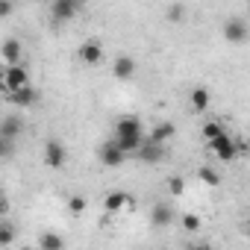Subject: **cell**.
Instances as JSON below:
<instances>
[{"mask_svg":"<svg viewBox=\"0 0 250 250\" xmlns=\"http://www.w3.org/2000/svg\"><path fill=\"white\" fill-rule=\"evenodd\" d=\"M224 39L232 42V44H241V42L247 39V24H244V18H229V21L224 24Z\"/></svg>","mask_w":250,"mask_h":250,"instance_id":"7","label":"cell"},{"mask_svg":"<svg viewBox=\"0 0 250 250\" xmlns=\"http://www.w3.org/2000/svg\"><path fill=\"white\" fill-rule=\"evenodd\" d=\"M68 212H71V215H83V212H85V200H83V197H71V200H68Z\"/></svg>","mask_w":250,"mask_h":250,"instance_id":"23","label":"cell"},{"mask_svg":"<svg viewBox=\"0 0 250 250\" xmlns=\"http://www.w3.org/2000/svg\"><path fill=\"white\" fill-rule=\"evenodd\" d=\"M183 18H186V6H180V3L168 6V21H183Z\"/></svg>","mask_w":250,"mask_h":250,"instance_id":"24","label":"cell"},{"mask_svg":"<svg viewBox=\"0 0 250 250\" xmlns=\"http://www.w3.org/2000/svg\"><path fill=\"white\" fill-rule=\"evenodd\" d=\"M191 250H212V244H206V241H197V244H194Z\"/></svg>","mask_w":250,"mask_h":250,"instance_id":"28","label":"cell"},{"mask_svg":"<svg viewBox=\"0 0 250 250\" xmlns=\"http://www.w3.org/2000/svg\"><path fill=\"white\" fill-rule=\"evenodd\" d=\"M197 177H200V183H206L209 188H215V186H221V177H218V171H215V168H206V165H203Z\"/></svg>","mask_w":250,"mask_h":250,"instance_id":"20","label":"cell"},{"mask_svg":"<svg viewBox=\"0 0 250 250\" xmlns=\"http://www.w3.org/2000/svg\"><path fill=\"white\" fill-rule=\"evenodd\" d=\"M191 106H194L197 112H203V109L209 106V91H206V88H194V91H191Z\"/></svg>","mask_w":250,"mask_h":250,"instance_id":"19","label":"cell"},{"mask_svg":"<svg viewBox=\"0 0 250 250\" xmlns=\"http://www.w3.org/2000/svg\"><path fill=\"white\" fill-rule=\"evenodd\" d=\"M127 197H130V194H124V191H115V194H109V197L103 200L106 212H121V209H127Z\"/></svg>","mask_w":250,"mask_h":250,"instance_id":"17","label":"cell"},{"mask_svg":"<svg viewBox=\"0 0 250 250\" xmlns=\"http://www.w3.org/2000/svg\"><path fill=\"white\" fill-rule=\"evenodd\" d=\"M209 147H212V153L221 159V162H232L235 156H238V147H235V139L229 136V133H224V136H218L215 142H209Z\"/></svg>","mask_w":250,"mask_h":250,"instance_id":"3","label":"cell"},{"mask_svg":"<svg viewBox=\"0 0 250 250\" xmlns=\"http://www.w3.org/2000/svg\"><path fill=\"white\" fill-rule=\"evenodd\" d=\"M6 97H9V103H15V106H33V103L39 100V91H36L33 85H24V88H18V91H9Z\"/></svg>","mask_w":250,"mask_h":250,"instance_id":"10","label":"cell"},{"mask_svg":"<svg viewBox=\"0 0 250 250\" xmlns=\"http://www.w3.org/2000/svg\"><path fill=\"white\" fill-rule=\"evenodd\" d=\"M44 162H47V168H53V171L65 168V162H68V150L62 147V142L50 139V142L44 145Z\"/></svg>","mask_w":250,"mask_h":250,"instance_id":"4","label":"cell"},{"mask_svg":"<svg viewBox=\"0 0 250 250\" xmlns=\"http://www.w3.org/2000/svg\"><path fill=\"white\" fill-rule=\"evenodd\" d=\"M21 133H24V121H21V118L6 115L3 121H0V139H3V142H9V145H12Z\"/></svg>","mask_w":250,"mask_h":250,"instance_id":"5","label":"cell"},{"mask_svg":"<svg viewBox=\"0 0 250 250\" xmlns=\"http://www.w3.org/2000/svg\"><path fill=\"white\" fill-rule=\"evenodd\" d=\"M15 12V3H9V0H0V18H9Z\"/></svg>","mask_w":250,"mask_h":250,"instance_id":"26","label":"cell"},{"mask_svg":"<svg viewBox=\"0 0 250 250\" xmlns=\"http://www.w3.org/2000/svg\"><path fill=\"white\" fill-rule=\"evenodd\" d=\"M112 74H115L118 80H130V77L136 74V59H133V56H118L115 65H112Z\"/></svg>","mask_w":250,"mask_h":250,"instance_id":"11","label":"cell"},{"mask_svg":"<svg viewBox=\"0 0 250 250\" xmlns=\"http://www.w3.org/2000/svg\"><path fill=\"white\" fill-rule=\"evenodd\" d=\"M39 250H65V238L59 232H42L39 235Z\"/></svg>","mask_w":250,"mask_h":250,"instance_id":"15","label":"cell"},{"mask_svg":"<svg viewBox=\"0 0 250 250\" xmlns=\"http://www.w3.org/2000/svg\"><path fill=\"white\" fill-rule=\"evenodd\" d=\"M21 250H36V247H21Z\"/></svg>","mask_w":250,"mask_h":250,"instance_id":"30","label":"cell"},{"mask_svg":"<svg viewBox=\"0 0 250 250\" xmlns=\"http://www.w3.org/2000/svg\"><path fill=\"white\" fill-rule=\"evenodd\" d=\"M80 59H83L85 65H97V62L103 59V44H100L97 39L83 42V47H80Z\"/></svg>","mask_w":250,"mask_h":250,"instance_id":"8","label":"cell"},{"mask_svg":"<svg viewBox=\"0 0 250 250\" xmlns=\"http://www.w3.org/2000/svg\"><path fill=\"white\" fill-rule=\"evenodd\" d=\"M9 153H12V145L0 139V159H3V156H9Z\"/></svg>","mask_w":250,"mask_h":250,"instance_id":"27","label":"cell"},{"mask_svg":"<svg viewBox=\"0 0 250 250\" xmlns=\"http://www.w3.org/2000/svg\"><path fill=\"white\" fill-rule=\"evenodd\" d=\"M224 133H227V130L221 127L218 121H209V124H203V139H206V142H215V139H218V136H224Z\"/></svg>","mask_w":250,"mask_h":250,"instance_id":"18","label":"cell"},{"mask_svg":"<svg viewBox=\"0 0 250 250\" xmlns=\"http://www.w3.org/2000/svg\"><path fill=\"white\" fill-rule=\"evenodd\" d=\"M136 156H139L142 162H159V159H162V147H159V145H150V142L145 139L142 147L136 150Z\"/></svg>","mask_w":250,"mask_h":250,"instance_id":"16","label":"cell"},{"mask_svg":"<svg viewBox=\"0 0 250 250\" xmlns=\"http://www.w3.org/2000/svg\"><path fill=\"white\" fill-rule=\"evenodd\" d=\"M142 142H145L142 121H139L136 115H124V118L115 124V139H112V145H115L124 156H130V153H136V150L142 147Z\"/></svg>","mask_w":250,"mask_h":250,"instance_id":"1","label":"cell"},{"mask_svg":"<svg viewBox=\"0 0 250 250\" xmlns=\"http://www.w3.org/2000/svg\"><path fill=\"white\" fill-rule=\"evenodd\" d=\"M150 221H153L156 227H168V224L174 221V209H171L168 203H156V206L150 209Z\"/></svg>","mask_w":250,"mask_h":250,"instance_id":"14","label":"cell"},{"mask_svg":"<svg viewBox=\"0 0 250 250\" xmlns=\"http://www.w3.org/2000/svg\"><path fill=\"white\" fill-rule=\"evenodd\" d=\"M80 12V3L77 0H53V6H50V15H53V21H71L74 15Z\"/></svg>","mask_w":250,"mask_h":250,"instance_id":"6","label":"cell"},{"mask_svg":"<svg viewBox=\"0 0 250 250\" xmlns=\"http://www.w3.org/2000/svg\"><path fill=\"white\" fill-rule=\"evenodd\" d=\"M183 227H186L188 232H197V229H200V218H197V215H183Z\"/></svg>","mask_w":250,"mask_h":250,"instance_id":"25","label":"cell"},{"mask_svg":"<svg viewBox=\"0 0 250 250\" xmlns=\"http://www.w3.org/2000/svg\"><path fill=\"white\" fill-rule=\"evenodd\" d=\"M174 133H177V130H174V124H156L147 142H150V145H159V147H162L165 142H171V139H174Z\"/></svg>","mask_w":250,"mask_h":250,"instance_id":"13","label":"cell"},{"mask_svg":"<svg viewBox=\"0 0 250 250\" xmlns=\"http://www.w3.org/2000/svg\"><path fill=\"white\" fill-rule=\"evenodd\" d=\"M15 241V227L6 221V224H0V247H9Z\"/></svg>","mask_w":250,"mask_h":250,"instance_id":"21","label":"cell"},{"mask_svg":"<svg viewBox=\"0 0 250 250\" xmlns=\"http://www.w3.org/2000/svg\"><path fill=\"white\" fill-rule=\"evenodd\" d=\"M6 209H9V203H6L3 197H0V218H3V215H6Z\"/></svg>","mask_w":250,"mask_h":250,"instance_id":"29","label":"cell"},{"mask_svg":"<svg viewBox=\"0 0 250 250\" xmlns=\"http://www.w3.org/2000/svg\"><path fill=\"white\" fill-rule=\"evenodd\" d=\"M0 56L6 59L9 68L18 65V59H21V42H18V39H6L3 44H0Z\"/></svg>","mask_w":250,"mask_h":250,"instance_id":"12","label":"cell"},{"mask_svg":"<svg viewBox=\"0 0 250 250\" xmlns=\"http://www.w3.org/2000/svg\"><path fill=\"white\" fill-rule=\"evenodd\" d=\"M0 85L6 88V94H9V91H18V88H24V85H30L27 68H21V65L6 68V71H3V77H0Z\"/></svg>","mask_w":250,"mask_h":250,"instance_id":"2","label":"cell"},{"mask_svg":"<svg viewBox=\"0 0 250 250\" xmlns=\"http://www.w3.org/2000/svg\"><path fill=\"white\" fill-rule=\"evenodd\" d=\"M168 191H171V194H183V191H186V180H183V177H171V180H168Z\"/></svg>","mask_w":250,"mask_h":250,"instance_id":"22","label":"cell"},{"mask_svg":"<svg viewBox=\"0 0 250 250\" xmlns=\"http://www.w3.org/2000/svg\"><path fill=\"white\" fill-rule=\"evenodd\" d=\"M124 159H127V156H124L112 142H106V145L100 147V162H103L106 168H121V165H124Z\"/></svg>","mask_w":250,"mask_h":250,"instance_id":"9","label":"cell"}]
</instances>
